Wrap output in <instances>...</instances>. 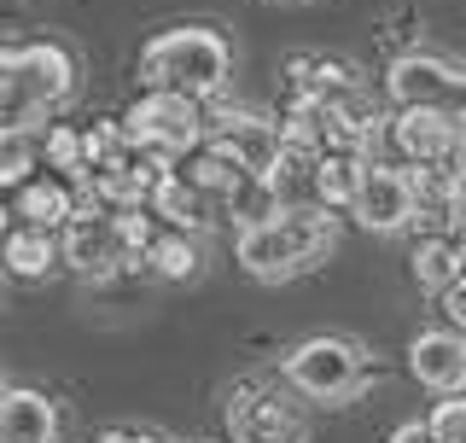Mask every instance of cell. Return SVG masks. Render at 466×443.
Instances as JSON below:
<instances>
[{"mask_svg":"<svg viewBox=\"0 0 466 443\" xmlns=\"http://www.w3.org/2000/svg\"><path fill=\"white\" fill-rule=\"evenodd\" d=\"M332 245H339V216L327 204H280L268 222L239 228L233 257L257 280H291V274H309L315 263H327Z\"/></svg>","mask_w":466,"mask_h":443,"instance_id":"1","label":"cell"},{"mask_svg":"<svg viewBox=\"0 0 466 443\" xmlns=\"http://www.w3.org/2000/svg\"><path fill=\"white\" fill-rule=\"evenodd\" d=\"M233 77V47L222 29L204 24H181L164 29L140 47V82L146 88H169V94H193V99H216Z\"/></svg>","mask_w":466,"mask_h":443,"instance_id":"2","label":"cell"},{"mask_svg":"<svg viewBox=\"0 0 466 443\" xmlns=\"http://www.w3.org/2000/svg\"><path fill=\"white\" fill-rule=\"evenodd\" d=\"M76 94V65L58 41L0 47V123H41Z\"/></svg>","mask_w":466,"mask_h":443,"instance_id":"3","label":"cell"},{"mask_svg":"<svg viewBox=\"0 0 466 443\" xmlns=\"http://www.w3.org/2000/svg\"><path fill=\"white\" fill-rule=\"evenodd\" d=\"M116 123H123V135H128L135 152L157 158V164H175V158H187L204 140V99L169 94V88H146Z\"/></svg>","mask_w":466,"mask_h":443,"instance_id":"4","label":"cell"},{"mask_svg":"<svg viewBox=\"0 0 466 443\" xmlns=\"http://www.w3.org/2000/svg\"><path fill=\"white\" fill-rule=\"evenodd\" d=\"M280 374H286V386L298 397H309V403H350V397L373 379V367L361 356V345L327 333V338H303L286 356Z\"/></svg>","mask_w":466,"mask_h":443,"instance_id":"5","label":"cell"},{"mask_svg":"<svg viewBox=\"0 0 466 443\" xmlns=\"http://www.w3.org/2000/svg\"><path fill=\"white\" fill-rule=\"evenodd\" d=\"M58 263L76 269L82 280H111V274L135 269L128 251H123V240H116L111 211H106V204H94V199H82V193H76V216L58 228Z\"/></svg>","mask_w":466,"mask_h":443,"instance_id":"6","label":"cell"},{"mask_svg":"<svg viewBox=\"0 0 466 443\" xmlns=\"http://www.w3.org/2000/svg\"><path fill=\"white\" fill-rule=\"evenodd\" d=\"M385 99L390 106H426V111H449L455 123H466V70L449 65L437 53H402L385 70Z\"/></svg>","mask_w":466,"mask_h":443,"instance_id":"7","label":"cell"},{"mask_svg":"<svg viewBox=\"0 0 466 443\" xmlns=\"http://www.w3.org/2000/svg\"><path fill=\"white\" fill-rule=\"evenodd\" d=\"M228 432L233 443H309V420L268 379H245L228 391Z\"/></svg>","mask_w":466,"mask_h":443,"instance_id":"8","label":"cell"},{"mask_svg":"<svg viewBox=\"0 0 466 443\" xmlns=\"http://www.w3.org/2000/svg\"><path fill=\"white\" fill-rule=\"evenodd\" d=\"M350 216L361 222L368 233H402L414 228V187H408V170H390L368 158L356 181V199H350Z\"/></svg>","mask_w":466,"mask_h":443,"instance_id":"9","label":"cell"},{"mask_svg":"<svg viewBox=\"0 0 466 443\" xmlns=\"http://www.w3.org/2000/svg\"><path fill=\"white\" fill-rule=\"evenodd\" d=\"M204 140L222 146L245 175H268V164L280 158V129L257 111H204Z\"/></svg>","mask_w":466,"mask_h":443,"instance_id":"10","label":"cell"},{"mask_svg":"<svg viewBox=\"0 0 466 443\" xmlns=\"http://www.w3.org/2000/svg\"><path fill=\"white\" fill-rule=\"evenodd\" d=\"M455 117L449 111H426V106H397L385 123V140L402 164H443L449 140H455Z\"/></svg>","mask_w":466,"mask_h":443,"instance_id":"11","label":"cell"},{"mask_svg":"<svg viewBox=\"0 0 466 443\" xmlns=\"http://www.w3.org/2000/svg\"><path fill=\"white\" fill-rule=\"evenodd\" d=\"M408 374L420 379L426 391L449 397V391H466V338L449 333V327H431L408 345Z\"/></svg>","mask_w":466,"mask_h":443,"instance_id":"12","label":"cell"},{"mask_svg":"<svg viewBox=\"0 0 466 443\" xmlns=\"http://www.w3.org/2000/svg\"><path fill=\"white\" fill-rule=\"evenodd\" d=\"M286 82H291V99H327V106H350L361 94V77L344 58H327V53H298L286 65Z\"/></svg>","mask_w":466,"mask_h":443,"instance_id":"13","label":"cell"},{"mask_svg":"<svg viewBox=\"0 0 466 443\" xmlns=\"http://www.w3.org/2000/svg\"><path fill=\"white\" fill-rule=\"evenodd\" d=\"M53 269H58V233L29 228V222H18V228L0 233V274H6V280L35 286V280H47Z\"/></svg>","mask_w":466,"mask_h":443,"instance_id":"14","label":"cell"},{"mask_svg":"<svg viewBox=\"0 0 466 443\" xmlns=\"http://www.w3.org/2000/svg\"><path fill=\"white\" fill-rule=\"evenodd\" d=\"M12 216L29 222V228L58 233L70 216H76V187H70L65 175H24V181H18V204H12Z\"/></svg>","mask_w":466,"mask_h":443,"instance_id":"15","label":"cell"},{"mask_svg":"<svg viewBox=\"0 0 466 443\" xmlns=\"http://www.w3.org/2000/svg\"><path fill=\"white\" fill-rule=\"evenodd\" d=\"M146 211L164 222V228H187V233H198L204 222H210V199H204L198 187L169 164V170H157L152 193H146Z\"/></svg>","mask_w":466,"mask_h":443,"instance_id":"16","label":"cell"},{"mask_svg":"<svg viewBox=\"0 0 466 443\" xmlns=\"http://www.w3.org/2000/svg\"><path fill=\"white\" fill-rule=\"evenodd\" d=\"M0 443H58V408L41 391H0Z\"/></svg>","mask_w":466,"mask_h":443,"instance_id":"17","label":"cell"},{"mask_svg":"<svg viewBox=\"0 0 466 443\" xmlns=\"http://www.w3.org/2000/svg\"><path fill=\"white\" fill-rule=\"evenodd\" d=\"M140 269H152L157 280H169V286H181V280H198V269H204L198 233H187V228H164V222H157L152 245L140 251Z\"/></svg>","mask_w":466,"mask_h":443,"instance_id":"18","label":"cell"},{"mask_svg":"<svg viewBox=\"0 0 466 443\" xmlns=\"http://www.w3.org/2000/svg\"><path fill=\"white\" fill-rule=\"evenodd\" d=\"M361 164H368V152H320L315 158V204H327V211H350L356 181H361Z\"/></svg>","mask_w":466,"mask_h":443,"instance_id":"19","label":"cell"},{"mask_svg":"<svg viewBox=\"0 0 466 443\" xmlns=\"http://www.w3.org/2000/svg\"><path fill=\"white\" fill-rule=\"evenodd\" d=\"M175 170H181V175H187V181H193V187H198V193L210 199V204L222 199L228 187L239 181V175H245V170L233 164L228 152H222V146H210V140H198V146H193L187 158H175Z\"/></svg>","mask_w":466,"mask_h":443,"instance_id":"20","label":"cell"},{"mask_svg":"<svg viewBox=\"0 0 466 443\" xmlns=\"http://www.w3.org/2000/svg\"><path fill=\"white\" fill-rule=\"evenodd\" d=\"M216 204L233 216V228H257V222H268L274 211H280V199H274V187L262 181V175H239Z\"/></svg>","mask_w":466,"mask_h":443,"instance_id":"21","label":"cell"},{"mask_svg":"<svg viewBox=\"0 0 466 443\" xmlns=\"http://www.w3.org/2000/svg\"><path fill=\"white\" fill-rule=\"evenodd\" d=\"M41 164V135L29 123H0V187H18Z\"/></svg>","mask_w":466,"mask_h":443,"instance_id":"22","label":"cell"},{"mask_svg":"<svg viewBox=\"0 0 466 443\" xmlns=\"http://www.w3.org/2000/svg\"><path fill=\"white\" fill-rule=\"evenodd\" d=\"M414 286L420 292H443L449 280H455V240L449 233H420V245H414Z\"/></svg>","mask_w":466,"mask_h":443,"instance_id":"23","label":"cell"},{"mask_svg":"<svg viewBox=\"0 0 466 443\" xmlns=\"http://www.w3.org/2000/svg\"><path fill=\"white\" fill-rule=\"evenodd\" d=\"M41 164L53 175H65V181H82V135L70 123H53L41 135Z\"/></svg>","mask_w":466,"mask_h":443,"instance_id":"24","label":"cell"},{"mask_svg":"<svg viewBox=\"0 0 466 443\" xmlns=\"http://www.w3.org/2000/svg\"><path fill=\"white\" fill-rule=\"evenodd\" d=\"M116 152H128V135H123V123H116V117H106V123H94V129H82V170L111 164Z\"/></svg>","mask_w":466,"mask_h":443,"instance_id":"25","label":"cell"},{"mask_svg":"<svg viewBox=\"0 0 466 443\" xmlns=\"http://www.w3.org/2000/svg\"><path fill=\"white\" fill-rule=\"evenodd\" d=\"M426 432H431L437 443H466V391H449L443 403L431 408Z\"/></svg>","mask_w":466,"mask_h":443,"instance_id":"26","label":"cell"},{"mask_svg":"<svg viewBox=\"0 0 466 443\" xmlns=\"http://www.w3.org/2000/svg\"><path fill=\"white\" fill-rule=\"evenodd\" d=\"M437 304H443L449 333H461V338H466V286H443V292H437Z\"/></svg>","mask_w":466,"mask_h":443,"instance_id":"27","label":"cell"},{"mask_svg":"<svg viewBox=\"0 0 466 443\" xmlns=\"http://www.w3.org/2000/svg\"><path fill=\"white\" fill-rule=\"evenodd\" d=\"M390 443H437V438L426 432V420H408V426H397V432H390Z\"/></svg>","mask_w":466,"mask_h":443,"instance_id":"28","label":"cell"},{"mask_svg":"<svg viewBox=\"0 0 466 443\" xmlns=\"http://www.w3.org/2000/svg\"><path fill=\"white\" fill-rule=\"evenodd\" d=\"M449 286H466V233L455 240V280H449Z\"/></svg>","mask_w":466,"mask_h":443,"instance_id":"29","label":"cell"},{"mask_svg":"<svg viewBox=\"0 0 466 443\" xmlns=\"http://www.w3.org/2000/svg\"><path fill=\"white\" fill-rule=\"evenodd\" d=\"M99 443H157V438H146V432H106Z\"/></svg>","mask_w":466,"mask_h":443,"instance_id":"30","label":"cell"},{"mask_svg":"<svg viewBox=\"0 0 466 443\" xmlns=\"http://www.w3.org/2000/svg\"><path fill=\"white\" fill-rule=\"evenodd\" d=\"M12 228V211H6V204H0V233H6Z\"/></svg>","mask_w":466,"mask_h":443,"instance_id":"31","label":"cell"},{"mask_svg":"<svg viewBox=\"0 0 466 443\" xmlns=\"http://www.w3.org/2000/svg\"><path fill=\"white\" fill-rule=\"evenodd\" d=\"M0 391H6V386H0Z\"/></svg>","mask_w":466,"mask_h":443,"instance_id":"32","label":"cell"}]
</instances>
